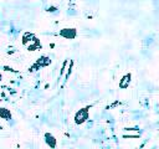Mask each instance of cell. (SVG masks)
I'll return each mask as SVG.
<instances>
[{
	"instance_id": "6da1fadb",
	"label": "cell",
	"mask_w": 159,
	"mask_h": 149,
	"mask_svg": "<svg viewBox=\"0 0 159 149\" xmlns=\"http://www.w3.org/2000/svg\"><path fill=\"white\" fill-rule=\"evenodd\" d=\"M22 45L29 50V51H36L39 48H41V42L40 40L36 37L35 34L32 32H24L22 35Z\"/></svg>"
},
{
	"instance_id": "7a4b0ae2",
	"label": "cell",
	"mask_w": 159,
	"mask_h": 149,
	"mask_svg": "<svg viewBox=\"0 0 159 149\" xmlns=\"http://www.w3.org/2000/svg\"><path fill=\"white\" fill-rule=\"evenodd\" d=\"M89 109H91V106H87V107H83V108H81V109H78L76 112L73 120H75V123L77 125L83 124L88 119V117H89Z\"/></svg>"
},
{
	"instance_id": "3957f363",
	"label": "cell",
	"mask_w": 159,
	"mask_h": 149,
	"mask_svg": "<svg viewBox=\"0 0 159 149\" xmlns=\"http://www.w3.org/2000/svg\"><path fill=\"white\" fill-rule=\"evenodd\" d=\"M50 63H51V60H50L47 56H41V57H39L37 61L29 68V71H30V72H32V71H37V70H40L41 67H46V66H48Z\"/></svg>"
},
{
	"instance_id": "277c9868",
	"label": "cell",
	"mask_w": 159,
	"mask_h": 149,
	"mask_svg": "<svg viewBox=\"0 0 159 149\" xmlns=\"http://www.w3.org/2000/svg\"><path fill=\"white\" fill-rule=\"evenodd\" d=\"M60 36H62L66 40H73L77 36V30L73 27H65L60 31Z\"/></svg>"
},
{
	"instance_id": "5b68a950",
	"label": "cell",
	"mask_w": 159,
	"mask_h": 149,
	"mask_svg": "<svg viewBox=\"0 0 159 149\" xmlns=\"http://www.w3.org/2000/svg\"><path fill=\"white\" fill-rule=\"evenodd\" d=\"M130 82H132V73L128 72V73H125V74L122 76V78L119 79V84L118 86H119L120 89H125V88L129 87Z\"/></svg>"
},
{
	"instance_id": "8992f818",
	"label": "cell",
	"mask_w": 159,
	"mask_h": 149,
	"mask_svg": "<svg viewBox=\"0 0 159 149\" xmlns=\"http://www.w3.org/2000/svg\"><path fill=\"white\" fill-rule=\"evenodd\" d=\"M43 138H45V143L47 144V147H50L51 149H55V148H56L57 140H56V138H55L51 133H45V134H43Z\"/></svg>"
},
{
	"instance_id": "52a82bcc",
	"label": "cell",
	"mask_w": 159,
	"mask_h": 149,
	"mask_svg": "<svg viewBox=\"0 0 159 149\" xmlns=\"http://www.w3.org/2000/svg\"><path fill=\"white\" fill-rule=\"evenodd\" d=\"M11 117H12V114H11L10 109L4 108V107H0V118H2L5 120H10Z\"/></svg>"
},
{
	"instance_id": "ba28073f",
	"label": "cell",
	"mask_w": 159,
	"mask_h": 149,
	"mask_svg": "<svg viewBox=\"0 0 159 149\" xmlns=\"http://www.w3.org/2000/svg\"><path fill=\"white\" fill-rule=\"evenodd\" d=\"M1 79H2V76H1V73H0V82H1Z\"/></svg>"
}]
</instances>
